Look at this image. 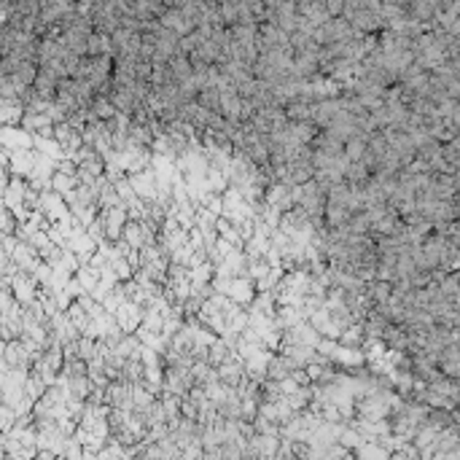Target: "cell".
<instances>
[{
	"instance_id": "cell-15",
	"label": "cell",
	"mask_w": 460,
	"mask_h": 460,
	"mask_svg": "<svg viewBox=\"0 0 460 460\" xmlns=\"http://www.w3.org/2000/svg\"><path fill=\"white\" fill-rule=\"evenodd\" d=\"M76 283L81 285L83 294H95L100 285V269H95L92 264H81V269L76 272Z\"/></svg>"
},
{
	"instance_id": "cell-18",
	"label": "cell",
	"mask_w": 460,
	"mask_h": 460,
	"mask_svg": "<svg viewBox=\"0 0 460 460\" xmlns=\"http://www.w3.org/2000/svg\"><path fill=\"white\" fill-rule=\"evenodd\" d=\"M79 358L86 363L100 358V339H95V337H81L79 339Z\"/></svg>"
},
{
	"instance_id": "cell-5",
	"label": "cell",
	"mask_w": 460,
	"mask_h": 460,
	"mask_svg": "<svg viewBox=\"0 0 460 460\" xmlns=\"http://www.w3.org/2000/svg\"><path fill=\"white\" fill-rule=\"evenodd\" d=\"M67 250H73L76 256H79V262L81 264H89L92 262V256L100 250V245L86 234V229H81V226H76L73 229V234H70V243H67Z\"/></svg>"
},
{
	"instance_id": "cell-20",
	"label": "cell",
	"mask_w": 460,
	"mask_h": 460,
	"mask_svg": "<svg viewBox=\"0 0 460 460\" xmlns=\"http://www.w3.org/2000/svg\"><path fill=\"white\" fill-rule=\"evenodd\" d=\"M240 11H243V3H221V17L226 27H237L240 25Z\"/></svg>"
},
{
	"instance_id": "cell-9",
	"label": "cell",
	"mask_w": 460,
	"mask_h": 460,
	"mask_svg": "<svg viewBox=\"0 0 460 460\" xmlns=\"http://www.w3.org/2000/svg\"><path fill=\"white\" fill-rule=\"evenodd\" d=\"M296 6H299V17L310 19L315 27H323V25H329V22H331L326 3H313V0H302V3H296Z\"/></svg>"
},
{
	"instance_id": "cell-21",
	"label": "cell",
	"mask_w": 460,
	"mask_h": 460,
	"mask_svg": "<svg viewBox=\"0 0 460 460\" xmlns=\"http://www.w3.org/2000/svg\"><path fill=\"white\" fill-rule=\"evenodd\" d=\"M60 460H65V458H60Z\"/></svg>"
},
{
	"instance_id": "cell-10",
	"label": "cell",
	"mask_w": 460,
	"mask_h": 460,
	"mask_svg": "<svg viewBox=\"0 0 460 460\" xmlns=\"http://www.w3.org/2000/svg\"><path fill=\"white\" fill-rule=\"evenodd\" d=\"M170 73H172V79L175 83H191L194 81V65H191V57H186V54H175L172 60H170Z\"/></svg>"
},
{
	"instance_id": "cell-8",
	"label": "cell",
	"mask_w": 460,
	"mask_h": 460,
	"mask_svg": "<svg viewBox=\"0 0 460 460\" xmlns=\"http://www.w3.org/2000/svg\"><path fill=\"white\" fill-rule=\"evenodd\" d=\"M0 140L6 151H33L35 148V137L22 127H3Z\"/></svg>"
},
{
	"instance_id": "cell-4",
	"label": "cell",
	"mask_w": 460,
	"mask_h": 460,
	"mask_svg": "<svg viewBox=\"0 0 460 460\" xmlns=\"http://www.w3.org/2000/svg\"><path fill=\"white\" fill-rule=\"evenodd\" d=\"M159 22H162V27L172 30V33L181 35V38H189V35L197 30V27H194V22H189V19H186V14L181 11V6H178V3H170Z\"/></svg>"
},
{
	"instance_id": "cell-11",
	"label": "cell",
	"mask_w": 460,
	"mask_h": 460,
	"mask_svg": "<svg viewBox=\"0 0 460 460\" xmlns=\"http://www.w3.org/2000/svg\"><path fill=\"white\" fill-rule=\"evenodd\" d=\"M0 116H3V127H22V121H25V105H22V100H0Z\"/></svg>"
},
{
	"instance_id": "cell-2",
	"label": "cell",
	"mask_w": 460,
	"mask_h": 460,
	"mask_svg": "<svg viewBox=\"0 0 460 460\" xmlns=\"http://www.w3.org/2000/svg\"><path fill=\"white\" fill-rule=\"evenodd\" d=\"M35 358L30 356V350L22 345V339H14L8 345H3V372L8 369H27L33 372Z\"/></svg>"
},
{
	"instance_id": "cell-19",
	"label": "cell",
	"mask_w": 460,
	"mask_h": 460,
	"mask_svg": "<svg viewBox=\"0 0 460 460\" xmlns=\"http://www.w3.org/2000/svg\"><path fill=\"white\" fill-rule=\"evenodd\" d=\"M79 189V178H73V175H62V172H54V178H51V191H57V194H70V191H76Z\"/></svg>"
},
{
	"instance_id": "cell-12",
	"label": "cell",
	"mask_w": 460,
	"mask_h": 460,
	"mask_svg": "<svg viewBox=\"0 0 460 460\" xmlns=\"http://www.w3.org/2000/svg\"><path fill=\"white\" fill-rule=\"evenodd\" d=\"M313 114H315V102H307V100H294L291 105H285V116L294 124H310Z\"/></svg>"
},
{
	"instance_id": "cell-7",
	"label": "cell",
	"mask_w": 460,
	"mask_h": 460,
	"mask_svg": "<svg viewBox=\"0 0 460 460\" xmlns=\"http://www.w3.org/2000/svg\"><path fill=\"white\" fill-rule=\"evenodd\" d=\"M218 377H221V382H224V385H229V388H234V391H237V388H240V385L245 382V377H248V374H245V361H243L237 353H234L229 361H224L221 366H218Z\"/></svg>"
},
{
	"instance_id": "cell-6",
	"label": "cell",
	"mask_w": 460,
	"mask_h": 460,
	"mask_svg": "<svg viewBox=\"0 0 460 460\" xmlns=\"http://www.w3.org/2000/svg\"><path fill=\"white\" fill-rule=\"evenodd\" d=\"M116 323L124 334H137L143 326V310L135 304V302H124L119 310H116Z\"/></svg>"
},
{
	"instance_id": "cell-3",
	"label": "cell",
	"mask_w": 460,
	"mask_h": 460,
	"mask_svg": "<svg viewBox=\"0 0 460 460\" xmlns=\"http://www.w3.org/2000/svg\"><path fill=\"white\" fill-rule=\"evenodd\" d=\"M100 218H102L105 231H108V243H119L124 237L127 224H130V210L121 205V208H114V210H102Z\"/></svg>"
},
{
	"instance_id": "cell-1",
	"label": "cell",
	"mask_w": 460,
	"mask_h": 460,
	"mask_svg": "<svg viewBox=\"0 0 460 460\" xmlns=\"http://www.w3.org/2000/svg\"><path fill=\"white\" fill-rule=\"evenodd\" d=\"M3 283L11 285V291H14V296H17V302L22 307H30L35 299H38V294H41V283L30 272H22V269L11 280H3Z\"/></svg>"
},
{
	"instance_id": "cell-14",
	"label": "cell",
	"mask_w": 460,
	"mask_h": 460,
	"mask_svg": "<svg viewBox=\"0 0 460 460\" xmlns=\"http://www.w3.org/2000/svg\"><path fill=\"white\" fill-rule=\"evenodd\" d=\"M366 154H369V137H363V135H356V137H350L345 143V156L350 165H356V162H363L366 159Z\"/></svg>"
},
{
	"instance_id": "cell-13",
	"label": "cell",
	"mask_w": 460,
	"mask_h": 460,
	"mask_svg": "<svg viewBox=\"0 0 460 460\" xmlns=\"http://www.w3.org/2000/svg\"><path fill=\"white\" fill-rule=\"evenodd\" d=\"M294 361L288 358V356H283V353H278V356H272V361H269V369H266V377L275 379V382H283V379H288L291 374H294Z\"/></svg>"
},
{
	"instance_id": "cell-16",
	"label": "cell",
	"mask_w": 460,
	"mask_h": 460,
	"mask_svg": "<svg viewBox=\"0 0 460 460\" xmlns=\"http://www.w3.org/2000/svg\"><path fill=\"white\" fill-rule=\"evenodd\" d=\"M89 57H114V38L95 30L89 38Z\"/></svg>"
},
{
	"instance_id": "cell-17",
	"label": "cell",
	"mask_w": 460,
	"mask_h": 460,
	"mask_svg": "<svg viewBox=\"0 0 460 460\" xmlns=\"http://www.w3.org/2000/svg\"><path fill=\"white\" fill-rule=\"evenodd\" d=\"M35 151H38V154H43V156H49V159H54V162H62V159H67L65 151H62V146H60L54 137H35Z\"/></svg>"
}]
</instances>
